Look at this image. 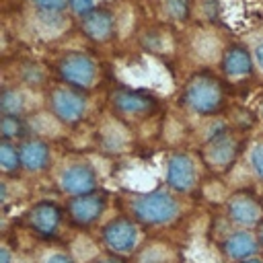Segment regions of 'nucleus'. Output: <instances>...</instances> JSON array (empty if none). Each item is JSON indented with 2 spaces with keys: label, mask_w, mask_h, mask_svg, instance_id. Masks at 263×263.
I'll list each match as a JSON object with an SVG mask.
<instances>
[{
  "label": "nucleus",
  "mask_w": 263,
  "mask_h": 263,
  "mask_svg": "<svg viewBox=\"0 0 263 263\" xmlns=\"http://www.w3.org/2000/svg\"><path fill=\"white\" fill-rule=\"evenodd\" d=\"M134 214L140 222L144 224H164L171 222L177 212L179 205L177 201L166 193V191H152L148 195H142L134 201Z\"/></svg>",
  "instance_id": "f257e3e1"
},
{
  "label": "nucleus",
  "mask_w": 263,
  "mask_h": 263,
  "mask_svg": "<svg viewBox=\"0 0 263 263\" xmlns=\"http://www.w3.org/2000/svg\"><path fill=\"white\" fill-rule=\"evenodd\" d=\"M185 103L197 113H212L222 103V88L214 78L197 76L185 90Z\"/></svg>",
  "instance_id": "f03ea898"
},
{
  "label": "nucleus",
  "mask_w": 263,
  "mask_h": 263,
  "mask_svg": "<svg viewBox=\"0 0 263 263\" xmlns=\"http://www.w3.org/2000/svg\"><path fill=\"white\" fill-rule=\"evenodd\" d=\"M60 76L80 88H90L97 78V66L95 62L84 53H68L60 60Z\"/></svg>",
  "instance_id": "7ed1b4c3"
},
{
  "label": "nucleus",
  "mask_w": 263,
  "mask_h": 263,
  "mask_svg": "<svg viewBox=\"0 0 263 263\" xmlns=\"http://www.w3.org/2000/svg\"><path fill=\"white\" fill-rule=\"evenodd\" d=\"M51 109L62 121L74 123L84 115L86 103L78 92H74L70 88H58L51 95Z\"/></svg>",
  "instance_id": "20e7f679"
},
{
  "label": "nucleus",
  "mask_w": 263,
  "mask_h": 263,
  "mask_svg": "<svg viewBox=\"0 0 263 263\" xmlns=\"http://www.w3.org/2000/svg\"><path fill=\"white\" fill-rule=\"evenodd\" d=\"M97 185V177L88 164H72L60 177V187L70 195H86Z\"/></svg>",
  "instance_id": "39448f33"
},
{
  "label": "nucleus",
  "mask_w": 263,
  "mask_h": 263,
  "mask_svg": "<svg viewBox=\"0 0 263 263\" xmlns=\"http://www.w3.org/2000/svg\"><path fill=\"white\" fill-rule=\"evenodd\" d=\"M103 238H105L107 247H111L113 251L125 253V251L134 249L136 238H138V230L129 220H115V222L105 226Z\"/></svg>",
  "instance_id": "423d86ee"
},
{
  "label": "nucleus",
  "mask_w": 263,
  "mask_h": 263,
  "mask_svg": "<svg viewBox=\"0 0 263 263\" xmlns=\"http://www.w3.org/2000/svg\"><path fill=\"white\" fill-rule=\"evenodd\" d=\"M166 181L177 191H189L195 183V166L189 156L175 154L166 166Z\"/></svg>",
  "instance_id": "0eeeda50"
},
{
  "label": "nucleus",
  "mask_w": 263,
  "mask_h": 263,
  "mask_svg": "<svg viewBox=\"0 0 263 263\" xmlns=\"http://www.w3.org/2000/svg\"><path fill=\"white\" fill-rule=\"evenodd\" d=\"M115 109L125 113V115H146L148 111L154 109V99L144 95V92H136V90H121L113 97Z\"/></svg>",
  "instance_id": "6e6552de"
},
{
  "label": "nucleus",
  "mask_w": 263,
  "mask_h": 263,
  "mask_svg": "<svg viewBox=\"0 0 263 263\" xmlns=\"http://www.w3.org/2000/svg\"><path fill=\"white\" fill-rule=\"evenodd\" d=\"M103 208H105V201L99 195H80V197H74L68 205L72 220L78 224H90L103 212Z\"/></svg>",
  "instance_id": "1a4fd4ad"
},
{
  "label": "nucleus",
  "mask_w": 263,
  "mask_h": 263,
  "mask_svg": "<svg viewBox=\"0 0 263 263\" xmlns=\"http://www.w3.org/2000/svg\"><path fill=\"white\" fill-rule=\"evenodd\" d=\"M228 212H230V218L242 226H253L261 218V208L249 195H234L228 203Z\"/></svg>",
  "instance_id": "9d476101"
},
{
  "label": "nucleus",
  "mask_w": 263,
  "mask_h": 263,
  "mask_svg": "<svg viewBox=\"0 0 263 263\" xmlns=\"http://www.w3.org/2000/svg\"><path fill=\"white\" fill-rule=\"evenodd\" d=\"M29 222L39 234H53L60 224V210L53 203H37L29 214Z\"/></svg>",
  "instance_id": "9b49d317"
},
{
  "label": "nucleus",
  "mask_w": 263,
  "mask_h": 263,
  "mask_svg": "<svg viewBox=\"0 0 263 263\" xmlns=\"http://www.w3.org/2000/svg\"><path fill=\"white\" fill-rule=\"evenodd\" d=\"M82 31L95 41H105L111 37L113 21L105 10H92L82 16Z\"/></svg>",
  "instance_id": "f8f14e48"
},
{
  "label": "nucleus",
  "mask_w": 263,
  "mask_h": 263,
  "mask_svg": "<svg viewBox=\"0 0 263 263\" xmlns=\"http://www.w3.org/2000/svg\"><path fill=\"white\" fill-rule=\"evenodd\" d=\"M234 146H236V144H234V140H232L230 136H218V138H214V140L210 142V146H208V150H205V156H208V160H210L214 166L224 168V166H228V164L232 162V158H234V152H236Z\"/></svg>",
  "instance_id": "ddd939ff"
},
{
  "label": "nucleus",
  "mask_w": 263,
  "mask_h": 263,
  "mask_svg": "<svg viewBox=\"0 0 263 263\" xmlns=\"http://www.w3.org/2000/svg\"><path fill=\"white\" fill-rule=\"evenodd\" d=\"M21 162L29 171H41L49 162V150L43 142H25L21 146Z\"/></svg>",
  "instance_id": "4468645a"
},
{
  "label": "nucleus",
  "mask_w": 263,
  "mask_h": 263,
  "mask_svg": "<svg viewBox=\"0 0 263 263\" xmlns=\"http://www.w3.org/2000/svg\"><path fill=\"white\" fill-rule=\"evenodd\" d=\"M224 70L232 78H240L251 72V58L242 47H232L224 55Z\"/></svg>",
  "instance_id": "2eb2a0df"
},
{
  "label": "nucleus",
  "mask_w": 263,
  "mask_h": 263,
  "mask_svg": "<svg viewBox=\"0 0 263 263\" xmlns=\"http://www.w3.org/2000/svg\"><path fill=\"white\" fill-rule=\"evenodd\" d=\"M224 247H226L228 257H232V259H247V257H251V255L257 251V242H255V238H253L249 232L232 234V236L226 240Z\"/></svg>",
  "instance_id": "dca6fc26"
},
{
  "label": "nucleus",
  "mask_w": 263,
  "mask_h": 263,
  "mask_svg": "<svg viewBox=\"0 0 263 263\" xmlns=\"http://www.w3.org/2000/svg\"><path fill=\"white\" fill-rule=\"evenodd\" d=\"M0 109L4 115H18L23 111V99L16 90H4L0 97Z\"/></svg>",
  "instance_id": "f3484780"
},
{
  "label": "nucleus",
  "mask_w": 263,
  "mask_h": 263,
  "mask_svg": "<svg viewBox=\"0 0 263 263\" xmlns=\"http://www.w3.org/2000/svg\"><path fill=\"white\" fill-rule=\"evenodd\" d=\"M21 162V154H16V150L10 144H0V164L4 171H14Z\"/></svg>",
  "instance_id": "a211bd4d"
},
{
  "label": "nucleus",
  "mask_w": 263,
  "mask_h": 263,
  "mask_svg": "<svg viewBox=\"0 0 263 263\" xmlns=\"http://www.w3.org/2000/svg\"><path fill=\"white\" fill-rule=\"evenodd\" d=\"M0 129H2L4 138H14V136L23 134V123L16 119V115H4L2 123H0Z\"/></svg>",
  "instance_id": "6ab92c4d"
},
{
  "label": "nucleus",
  "mask_w": 263,
  "mask_h": 263,
  "mask_svg": "<svg viewBox=\"0 0 263 263\" xmlns=\"http://www.w3.org/2000/svg\"><path fill=\"white\" fill-rule=\"evenodd\" d=\"M166 12L173 18L187 16V0H166Z\"/></svg>",
  "instance_id": "aec40b11"
},
{
  "label": "nucleus",
  "mask_w": 263,
  "mask_h": 263,
  "mask_svg": "<svg viewBox=\"0 0 263 263\" xmlns=\"http://www.w3.org/2000/svg\"><path fill=\"white\" fill-rule=\"evenodd\" d=\"M33 2L45 12H60L66 8V0H33Z\"/></svg>",
  "instance_id": "412c9836"
},
{
  "label": "nucleus",
  "mask_w": 263,
  "mask_h": 263,
  "mask_svg": "<svg viewBox=\"0 0 263 263\" xmlns=\"http://www.w3.org/2000/svg\"><path fill=\"white\" fill-rule=\"evenodd\" d=\"M251 164L257 171V175L263 177V144H259L257 148H253V152H251Z\"/></svg>",
  "instance_id": "4be33fe9"
},
{
  "label": "nucleus",
  "mask_w": 263,
  "mask_h": 263,
  "mask_svg": "<svg viewBox=\"0 0 263 263\" xmlns=\"http://www.w3.org/2000/svg\"><path fill=\"white\" fill-rule=\"evenodd\" d=\"M70 6L74 8V12H78L82 16L92 12V0H70Z\"/></svg>",
  "instance_id": "5701e85b"
},
{
  "label": "nucleus",
  "mask_w": 263,
  "mask_h": 263,
  "mask_svg": "<svg viewBox=\"0 0 263 263\" xmlns=\"http://www.w3.org/2000/svg\"><path fill=\"white\" fill-rule=\"evenodd\" d=\"M45 263H72V259L66 257V255H62V253H55V255H51Z\"/></svg>",
  "instance_id": "b1692460"
},
{
  "label": "nucleus",
  "mask_w": 263,
  "mask_h": 263,
  "mask_svg": "<svg viewBox=\"0 0 263 263\" xmlns=\"http://www.w3.org/2000/svg\"><path fill=\"white\" fill-rule=\"evenodd\" d=\"M255 62H257V66L263 70V43H259L257 49H255Z\"/></svg>",
  "instance_id": "393cba45"
},
{
  "label": "nucleus",
  "mask_w": 263,
  "mask_h": 263,
  "mask_svg": "<svg viewBox=\"0 0 263 263\" xmlns=\"http://www.w3.org/2000/svg\"><path fill=\"white\" fill-rule=\"evenodd\" d=\"M0 263H10V255H8L6 247H2V249H0Z\"/></svg>",
  "instance_id": "a878e982"
},
{
  "label": "nucleus",
  "mask_w": 263,
  "mask_h": 263,
  "mask_svg": "<svg viewBox=\"0 0 263 263\" xmlns=\"http://www.w3.org/2000/svg\"><path fill=\"white\" fill-rule=\"evenodd\" d=\"M99 263H121V261H117V259H103V261H99Z\"/></svg>",
  "instance_id": "bb28decb"
},
{
  "label": "nucleus",
  "mask_w": 263,
  "mask_h": 263,
  "mask_svg": "<svg viewBox=\"0 0 263 263\" xmlns=\"http://www.w3.org/2000/svg\"><path fill=\"white\" fill-rule=\"evenodd\" d=\"M245 263H263V261H257V259H251V261H245Z\"/></svg>",
  "instance_id": "cd10ccee"
},
{
  "label": "nucleus",
  "mask_w": 263,
  "mask_h": 263,
  "mask_svg": "<svg viewBox=\"0 0 263 263\" xmlns=\"http://www.w3.org/2000/svg\"><path fill=\"white\" fill-rule=\"evenodd\" d=\"M261 242H263V228H261Z\"/></svg>",
  "instance_id": "c85d7f7f"
},
{
  "label": "nucleus",
  "mask_w": 263,
  "mask_h": 263,
  "mask_svg": "<svg viewBox=\"0 0 263 263\" xmlns=\"http://www.w3.org/2000/svg\"><path fill=\"white\" fill-rule=\"evenodd\" d=\"M261 117H263V105H261Z\"/></svg>",
  "instance_id": "c756f323"
}]
</instances>
